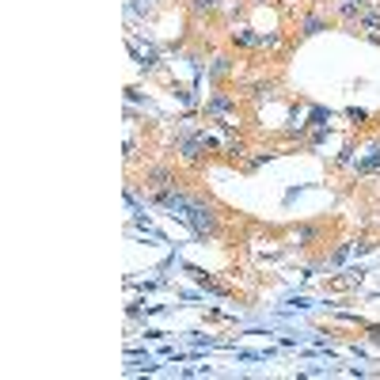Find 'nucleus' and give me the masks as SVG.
<instances>
[{
  "label": "nucleus",
  "instance_id": "0eeeda50",
  "mask_svg": "<svg viewBox=\"0 0 380 380\" xmlns=\"http://www.w3.org/2000/svg\"><path fill=\"white\" fill-rule=\"evenodd\" d=\"M236 72V61L228 58V53H217V58L209 61V80H225V77H232Z\"/></svg>",
  "mask_w": 380,
  "mask_h": 380
},
{
  "label": "nucleus",
  "instance_id": "6e6552de",
  "mask_svg": "<svg viewBox=\"0 0 380 380\" xmlns=\"http://www.w3.org/2000/svg\"><path fill=\"white\" fill-rule=\"evenodd\" d=\"M247 91V99H255V103H258V99H274V91H277V84H274V80H255V84H247L244 88Z\"/></svg>",
  "mask_w": 380,
  "mask_h": 380
},
{
  "label": "nucleus",
  "instance_id": "f03ea898",
  "mask_svg": "<svg viewBox=\"0 0 380 380\" xmlns=\"http://www.w3.org/2000/svg\"><path fill=\"white\" fill-rule=\"evenodd\" d=\"M240 110V96L236 91H213V96L202 103V114L209 118V122H217V118H228Z\"/></svg>",
  "mask_w": 380,
  "mask_h": 380
},
{
  "label": "nucleus",
  "instance_id": "20e7f679",
  "mask_svg": "<svg viewBox=\"0 0 380 380\" xmlns=\"http://www.w3.org/2000/svg\"><path fill=\"white\" fill-rule=\"evenodd\" d=\"M369 0H331V15L342 23H358V15L365 12Z\"/></svg>",
  "mask_w": 380,
  "mask_h": 380
},
{
  "label": "nucleus",
  "instance_id": "1a4fd4ad",
  "mask_svg": "<svg viewBox=\"0 0 380 380\" xmlns=\"http://www.w3.org/2000/svg\"><path fill=\"white\" fill-rule=\"evenodd\" d=\"M247 4H255V8H263V4H274V0H247Z\"/></svg>",
  "mask_w": 380,
  "mask_h": 380
},
{
  "label": "nucleus",
  "instance_id": "39448f33",
  "mask_svg": "<svg viewBox=\"0 0 380 380\" xmlns=\"http://www.w3.org/2000/svg\"><path fill=\"white\" fill-rule=\"evenodd\" d=\"M228 42H232L236 50H258V31L255 27H232V31H228Z\"/></svg>",
  "mask_w": 380,
  "mask_h": 380
},
{
  "label": "nucleus",
  "instance_id": "7ed1b4c3",
  "mask_svg": "<svg viewBox=\"0 0 380 380\" xmlns=\"http://www.w3.org/2000/svg\"><path fill=\"white\" fill-rule=\"evenodd\" d=\"M221 12H225V0H187V15L194 23H206Z\"/></svg>",
  "mask_w": 380,
  "mask_h": 380
},
{
  "label": "nucleus",
  "instance_id": "423d86ee",
  "mask_svg": "<svg viewBox=\"0 0 380 380\" xmlns=\"http://www.w3.org/2000/svg\"><path fill=\"white\" fill-rule=\"evenodd\" d=\"M301 39H312V34H320V31H327V15L323 12H308V15H301Z\"/></svg>",
  "mask_w": 380,
  "mask_h": 380
},
{
  "label": "nucleus",
  "instance_id": "f257e3e1",
  "mask_svg": "<svg viewBox=\"0 0 380 380\" xmlns=\"http://www.w3.org/2000/svg\"><path fill=\"white\" fill-rule=\"evenodd\" d=\"M183 225H190V232L198 236V240H217L221 232H225V213L213 206L209 194H194Z\"/></svg>",
  "mask_w": 380,
  "mask_h": 380
}]
</instances>
